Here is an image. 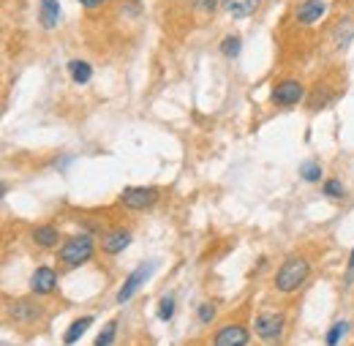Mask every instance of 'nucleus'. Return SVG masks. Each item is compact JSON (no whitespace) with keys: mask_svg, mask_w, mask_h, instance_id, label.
<instances>
[{"mask_svg":"<svg viewBox=\"0 0 354 346\" xmlns=\"http://www.w3.org/2000/svg\"><path fill=\"white\" fill-rule=\"evenodd\" d=\"M39 22L44 30H55L60 22V3L57 0H41L39 3Z\"/></svg>","mask_w":354,"mask_h":346,"instance_id":"obj_14","label":"nucleus"},{"mask_svg":"<svg viewBox=\"0 0 354 346\" xmlns=\"http://www.w3.org/2000/svg\"><path fill=\"white\" fill-rule=\"evenodd\" d=\"M153 270H156V262H147V264H139L136 270H133L131 275L123 281V286H120V292H118V303H129L133 295L139 292V286L153 275Z\"/></svg>","mask_w":354,"mask_h":346,"instance_id":"obj_9","label":"nucleus"},{"mask_svg":"<svg viewBox=\"0 0 354 346\" xmlns=\"http://www.w3.org/2000/svg\"><path fill=\"white\" fill-rule=\"evenodd\" d=\"M300 177H303L306 183H319V180H322V164H319V161H306V164L300 167Z\"/></svg>","mask_w":354,"mask_h":346,"instance_id":"obj_18","label":"nucleus"},{"mask_svg":"<svg viewBox=\"0 0 354 346\" xmlns=\"http://www.w3.org/2000/svg\"><path fill=\"white\" fill-rule=\"evenodd\" d=\"M80 6H82V8H88V11H98V8H104V6H106V0H80Z\"/></svg>","mask_w":354,"mask_h":346,"instance_id":"obj_25","label":"nucleus"},{"mask_svg":"<svg viewBox=\"0 0 354 346\" xmlns=\"http://www.w3.org/2000/svg\"><path fill=\"white\" fill-rule=\"evenodd\" d=\"M254 333L267 344H278L286 333V316L281 311H259L254 316Z\"/></svg>","mask_w":354,"mask_h":346,"instance_id":"obj_3","label":"nucleus"},{"mask_svg":"<svg viewBox=\"0 0 354 346\" xmlns=\"http://www.w3.org/2000/svg\"><path fill=\"white\" fill-rule=\"evenodd\" d=\"M95 257V237L90 232H80V235H71L63 240L60 251H57V262L63 270H74V267H82Z\"/></svg>","mask_w":354,"mask_h":346,"instance_id":"obj_2","label":"nucleus"},{"mask_svg":"<svg viewBox=\"0 0 354 346\" xmlns=\"http://www.w3.org/2000/svg\"><path fill=\"white\" fill-rule=\"evenodd\" d=\"M55 289H57V273H55V267H49V264L36 267V273L30 275V292L39 295V298H46Z\"/></svg>","mask_w":354,"mask_h":346,"instance_id":"obj_11","label":"nucleus"},{"mask_svg":"<svg viewBox=\"0 0 354 346\" xmlns=\"http://www.w3.org/2000/svg\"><path fill=\"white\" fill-rule=\"evenodd\" d=\"M354 270V248H352V254H349V273Z\"/></svg>","mask_w":354,"mask_h":346,"instance_id":"obj_26","label":"nucleus"},{"mask_svg":"<svg viewBox=\"0 0 354 346\" xmlns=\"http://www.w3.org/2000/svg\"><path fill=\"white\" fill-rule=\"evenodd\" d=\"M303 98H306V85H303L300 80H295V77H286V80L275 82L272 90H270V101H272V107H281V109H286V107H297Z\"/></svg>","mask_w":354,"mask_h":346,"instance_id":"obj_5","label":"nucleus"},{"mask_svg":"<svg viewBox=\"0 0 354 346\" xmlns=\"http://www.w3.org/2000/svg\"><path fill=\"white\" fill-rule=\"evenodd\" d=\"M196 316H199V322H202V325H210V322L216 319V305L202 303L199 305V311H196Z\"/></svg>","mask_w":354,"mask_h":346,"instance_id":"obj_24","label":"nucleus"},{"mask_svg":"<svg viewBox=\"0 0 354 346\" xmlns=\"http://www.w3.org/2000/svg\"><path fill=\"white\" fill-rule=\"evenodd\" d=\"M129 246H131V232H129V229L115 226V229L101 232V254L118 257V254H123Z\"/></svg>","mask_w":354,"mask_h":346,"instance_id":"obj_8","label":"nucleus"},{"mask_svg":"<svg viewBox=\"0 0 354 346\" xmlns=\"http://www.w3.org/2000/svg\"><path fill=\"white\" fill-rule=\"evenodd\" d=\"M8 316L14 319V325L28 327V325H36V322L44 316V308H41V303H36V300L19 298V300L8 303Z\"/></svg>","mask_w":354,"mask_h":346,"instance_id":"obj_6","label":"nucleus"},{"mask_svg":"<svg viewBox=\"0 0 354 346\" xmlns=\"http://www.w3.org/2000/svg\"><path fill=\"white\" fill-rule=\"evenodd\" d=\"M240 49H243V39H240V36H226V39L221 42L223 57H237Z\"/></svg>","mask_w":354,"mask_h":346,"instance_id":"obj_19","label":"nucleus"},{"mask_svg":"<svg viewBox=\"0 0 354 346\" xmlns=\"http://www.w3.org/2000/svg\"><path fill=\"white\" fill-rule=\"evenodd\" d=\"M248 341H251V330L243 322H226L213 336V346H248Z\"/></svg>","mask_w":354,"mask_h":346,"instance_id":"obj_7","label":"nucleus"},{"mask_svg":"<svg viewBox=\"0 0 354 346\" xmlns=\"http://www.w3.org/2000/svg\"><path fill=\"white\" fill-rule=\"evenodd\" d=\"M188 3H191V8H196L199 14H207V17L221 6V0H188Z\"/></svg>","mask_w":354,"mask_h":346,"instance_id":"obj_23","label":"nucleus"},{"mask_svg":"<svg viewBox=\"0 0 354 346\" xmlns=\"http://www.w3.org/2000/svg\"><path fill=\"white\" fill-rule=\"evenodd\" d=\"M68 74L74 85H88L93 80V66L88 60H68Z\"/></svg>","mask_w":354,"mask_h":346,"instance_id":"obj_15","label":"nucleus"},{"mask_svg":"<svg viewBox=\"0 0 354 346\" xmlns=\"http://www.w3.org/2000/svg\"><path fill=\"white\" fill-rule=\"evenodd\" d=\"M324 11H327V0H300L295 8V22L300 28H310V25L322 22Z\"/></svg>","mask_w":354,"mask_h":346,"instance_id":"obj_10","label":"nucleus"},{"mask_svg":"<svg viewBox=\"0 0 354 346\" xmlns=\"http://www.w3.org/2000/svg\"><path fill=\"white\" fill-rule=\"evenodd\" d=\"M175 316V298H161L158 303V319L161 322H169Z\"/></svg>","mask_w":354,"mask_h":346,"instance_id":"obj_22","label":"nucleus"},{"mask_svg":"<svg viewBox=\"0 0 354 346\" xmlns=\"http://www.w3.org/2000/svg\"><path fill=\"white\" fill-rule=\"evenodd\" d=\"M344 336H346V322H335L330 327V333H327V346H338Z\"/></svg>","mask_w":354,"mask_h":346,"instance_id":"obj_21","label":"nucleus"},{"mask_svg":"<svg viewBox=\"0 0 354 346\" xmlns=\"http://www.w3.org/2000/svg\"><path fill=\"white\" fill-rule=\"evenodd\" d=\"M308 275H310L308 257L292 254V257H286V260L281 262V267H278L272 284H275V289H278L281 295H292V292H297V289L308 281Z\"/></svg>","mask_w":354,"mask_h":346,"instance_id":"obj_1","label":"nucleus"},{"mask_svg":"<svg viewBox=\"0 0 354 346\" xmlns=\"http://www.w3.org/2000/svg\"><path fill=\"white\" fill-rule=\"evenodd\" d=\"M259 3H262V0H221L223 11H226L229 17H234V19L251 17V14L259 8Z\"/></svg>","mask_w":354,"mask_h":346,"instance_id":"obj_13","label":"nucleus"},{"mask_svg":"<svg viewBox=\"0 0 354 346\" xmlns=\"http://www.w3.org/2000/svg\"><path fill=\"white\" fill-rule=\"evenodd\" d=\"M30 240H33L39 248L52 251V248H57V243H60L63 237H60V229H57L55 224H39V226L30 229Z\"/></svg>","mask_w":354,"mask_h":346,"instance_id":"obj_12","label":"nucleus"},{"mask_svg":"<svg viewBox=\"0 0 354 346\" xmlns=\"http://www.w3.org/2000/svg\"><path fill=\"white\" fill-rule=\"evenodd\" d=\"M115 336H118V319H112V322L104 325V330L98 333V338H95L93 346H112L115 344Z\"/></svg>","mask_w":354,"mask_h":346,"instance_id":"obj_17","label":"nucleus"},{"mask_svg":"<svg viewBox=\"0 0 354 346\" xmlns=\"http://www.w3.org/2000/svg\"><path fill=\"white\" fill-rule=\"evenodd\" d=\"M95 319L93 316H82V319H77V322H71V327L66 330V336H63V344L66 346H71V344H77L85 333H88V327L93 325Z\"/></svg>","mask_w":354,"mask_h":346,"instance_id":"obj_16","label":"nucleus"},{"mask_svg":"<svg viewBox=\"0 0 354 346\" xmlns=\"http://www.w3.org/2000/svg\"><path fill=\"white\" fill-rule=\"evenodd\" d=\"M158 199H161V188L156 185H129L118 197V202L129 210H150Z\"/></svg>","mask_w":354,"mask_h":346,"instance_id":"obj_4","label":"nucleus"},{"mask_svg":"<svg viewBox=\"0 0 354 346\" xmlns=\"http://www.w3.org/2000/svg\"><path fill=\"white\" fill-rule=\"evenodd\" d=\"M322 194L330 197V199H341V197L346 194V188L341 185V180H327V183L322 185Z\"/></svg>","mask_w":354,"mask_h":346,"instance_id":"obj_20","label":"nucleus"}]
</instances>
